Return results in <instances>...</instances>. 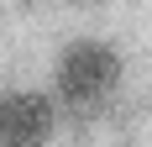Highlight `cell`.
Here are the masks:
<instances>
[{
    "mask_svg": "<svg viewBox=\"0 0 152 147\" xmlns=\"http://www.w3.org/2000/svg\"><path fill=\"white\" fill-rule=\"evenodd\" d=\"M53 137V100L16 89L0 100V147H42Z\"/></svg>",
    "mask_w": 152,
    "mask_h": 147,
    "instance_id": "cell-2",
    "label": "cell"
},
{
    "mask_svg": "<svg viewBox=\"0 0 152 147\" xmlns=\"http://www.w3.org/2000/svg\"><path fill=\"white\" fill-rule=\"evenodd\" d=\"M121 74V58L105 42H74L58 58V95L68 105H100Z\"/></svg>",
    "mask_w": 152,
    "mask_h": 147,
    "instance_id": "cell-1",
    "label": "cell"
}]
</instances>
